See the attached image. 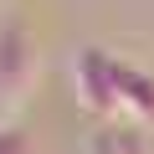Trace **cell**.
<instances>
[{"label":"cell","mask_w":154,"mask_h":154,"mask_svg":"<svg viewBox=\"0 0 154 154\" xmlns=\"http://www.w3.org/2000/svg\"><path fill=\"white\" fill-rule=\"evenodd\" d=\"M118 118L128 123H154V77L118 62Z\"/></svg>","instance_id":"3957f363"},{"label":"cell","mask_w":154,"mask_h":154,"mask_svg":"<svg viewBox=\"0 0 154 154\" xmlns=\"http://www.w3.org/2000/svg\"><path fill=\"white\" fill-rule=\"evenodd\" d=\"M88 154H154V134L144 123H128V118H113L93 134Z\"/></svg>","instance_id":"277c9868"},{"label":"cell","mask_w":154,"mask_h":154,"mask_svg":"<svg viewBox=\"0 0 154 154\" xmlns=\"http://www.w3.org/2000/svg\"><path fill=\"white\" fill-rule=\"evenodd\" d=\"M77 88H82V103L103 118H118V62L98 46L82 51V62H77Z\"/></svg>","instance_id":"7a4b0ae2"},{"label":"cell","mask_w":154,"mask_h":154,"mask_svg":"<svg viewBox=\"0 0 154 154\" xmlns=\"http://www.w3.org/2000/svg\"><path fill=\"white\" fill-rule=\"evenodd\" d=\"M36 72H41V57H36L31 31L21 21H5V26H0V123L21 113Z\"/></svg>","instance_id":"6da1fadb"},{"label":"cell","mask_w":154,"mask_h":154,"mask_svg":"<svg viewBox=\"0 0 154 154\" xmlns=\"http://www.w3.org/2000/svg\"><path fill=\"white\" fill-rule=\"evenodd\" d=\"M0 154H36L31 128H26V123H16V118H5V123H0Z\"/></svg>","instance_id":"5b68a950"}]
</instances>
